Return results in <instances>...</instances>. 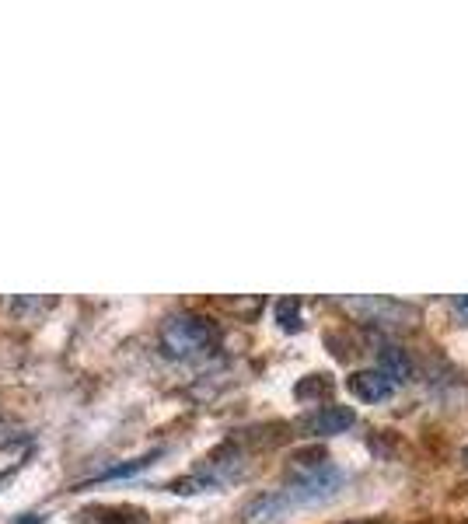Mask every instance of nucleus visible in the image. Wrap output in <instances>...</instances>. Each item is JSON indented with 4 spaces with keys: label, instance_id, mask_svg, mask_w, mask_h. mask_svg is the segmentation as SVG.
<instances>
[{
    "label": "nucleus",
    "instance_id": "1a4fd4ad",
    "mask_svg": "<svg viewBox=\"0 0 468 524\" xmlns=\"http://www.w3.org/2000/svg\"><path fill=\"white\" fill-rule=\"evenodd\" d=\"M276 322H280L283 332H297L301 329V301L297 297H283V301H276Z\"/></svg>",
    "mask_w": 468,
    "mask_h": 524
},
{
    "label": "nucleus",
    "instance_id": "f03ea898",
    "mask_svg": "<svg viewBox=\"0 0 468 524\" xmlns=\"http://www.w3.org/2000/svg\"><path fill=\"white\" fill-rule=\"evenodd\" d=\"M343 304L350 315H357L360 322L374 325V329H416L420 322V308L395 297H343Z\"/></svg>",
    "mask_w": 468,
    "mask_h": 524
},
{
    "label": "nucleus",
    "instance_id": "dca6fc26",
    "mask_svg": "<svg viewBox=\"0 0 468 524\" xmlns=\"http://www.w3.org/2000/svg\"><path fill=\"white\" fill-rule=\"evenodd\" d=\"M465 462H468V451H465Z\"/></svg>",
    "mask_w": 468,
    "mask_h": 524
},
{
    "label": "nucleus",
    "instance_id": "20e7f679",
    "mask_svg": "<svg viewBox=\"0 0 468 524\" xmlns=\"http://www.w3.org/2000/svg\"><path fill=\"white\" fill-rule=\"evenodd\" d=\"M353 427H357V413L350 406H322L297 423L304 437H339Z\"/></svg>",
    "mask_w": 468,
    "mask_h": 524
},
{
    "label": "nucleus",
    "instance_id": "423d86ee",
    "mask_svg": "<svg viewBox=\"0 0 468 524\" xmlns=\"http://www.w3.org/2000/svg\"><path fill=\"white\" fill-rule=\"evenodd\" d=\"M350 392L357 395L360 402H385V399H392V392H395V385L392 381L385 378V374L374 367V371H357V374H350Z\"/></svg>",
    "mask_w": 468,
    "mask_h": 524
},
{
    "label": "nucleus",
    "instance_id": "0eeeda50",
    "mask_svg": "<svg viewBox=\"0 0 468 524\" xmlns=\"http://www.w3.org/2000/svg\"><path fill=\"white\" fill-rule=\"evenodd\" d=\"M378 371L399 388L413 378V360H409L406 350H399V346H385V350L378 353Z\"/></svg>",
    "mask_w": 468,
    "mask_h": 524
},
{
    "label": "nucleus",
    "instance_id": "39448f33",
    "mask_svg": "<svg viewBox=\"0 0 468 524\" xmlns=\"http://www.w3.org/2000/svg\"><path fill=\"white\" fill-rule=\"evenodd\" d=\"M74 524H147V514L123 504H91L74 514Z\"/></svg>",
    "mask_w": 468,
    "mask_h": 524
},
{
    "label": "nucleus",
    "instance_id": "9b49d317",
    "mask_svg": "<svg viewBox=\"0 0 468 524\" xmlns=\"http://www.w3.org/2000/svg\"><path fill=\"white\" fill-rule=\"evenodd\" d=\"M308 392H315V395H329L332 392V381H329V374H308V378L297 385V399H304Z\"/></svg>",
    "mask_w": 468,
    "mask_h": 524
},
{
    "label": "nucleus",
    "instance_id": "ddd939ff",
    "mask_svg": "<svg viewBox=\"0 0 468 524\" xmlns=\"http://www.w3.org/2000/svg\"><path fill=\"white\" fill-rule=\"evenodd\" d=\"M455 311H458V318L468 325V297H455Z\"/></svg>",
    "mask_w": 468,
    "mask_h": 524
},
{
    "label": "nucleus",
    "instance_id": "f257e3e1",
    "mask_svg": "<svg viewBox=\"0 0 468 524\" xmlns=\"http://www.w3.org/2000/svg\"><path fill=\"white\" fill-rule=\"evenodd\" d=\"M158 346L168 360H196L221 346V325L196 311L168 315L158 329Z\"/></svg>",
    "mask_w": 468,
    "mask_h": 524
},
{
    "label": "nucleus",
    "instance_id": "9d476101",
    "mask_svg": "<svg viewBox=\"0 0 468 524\" xmlns=\"http://www.w3.org/2000/svg\"><path fill=\"white\" fill-rule=\"evenodd\" d=\"M168 490L179 493V497H193V493H207V490H217V486L210 483L207 476H200V472H193V476L172 479V483H168Z\"/></svg>",
    "mask_w": 468,
    "mask_h": 524
},
{
    "label": "nucleus",
    "instance_id": "4468645a",
    "mask_svg": "<svg viewBox=\"0 0 468 524\" xmlns=\"http://www.w3.org/2000/svg\"><path fill=\"white\" fill-rule=\"evenodd\" d=\"M14 524H42L39 514H21V521H14Z\"/></svg>",
    "mask_w": 468,
    "mask_h": 524
},
{
    "label": "nucleus",
    "instance_id": "2eb2a0df",
    "mask_svg": "<svg viewBox=\"0 0 468 524\" xmlns=\"http://www.w3.org/2000/svg\"><path fill=\"white\" fill-rule=\"evenodd\" d=\"M350 524H381V521H350Z\"/></svg>",
    "mask_w": 468,
    "mask_h": 524
},
{
    "label": "nucleus",
    "instance_id": "7ed1b4c3",
    "mask_svg": "<svg viewBox=\"0 0 468 524\" xmlns=\"http://www.w3.org/2000/svg\"><path fill=\"white\" fill-rule=\"evenodd\" d=\"M346 476L336 469V465H322L318 472H308V476L290 479L287 486H280V504L283 511H294V507H311V504H325L329 497H336L343 490Z\"/></svg>",
    "mask_w": 468,
    "mask_h": 524
},
{
    "label": "nucleus",
    "instance_id": "6e6552de",
    "mask_svg": "<svg viewBox=\"0 0 468 524\" xmlns=\"http://www.w3.org/2000/svg\"><path fill=\"white\" fill-rule=\"evenodd\" d=\"M154 458H161V451H151V455H144V458H133V462H126V465H116V469H109V472H102V476H95L91 483H112V479H130V476H137V472H144L147 465H154Z\"/></svg>",
    "mask_w": 468,
    "mask_h": 524
},
{
    "label": "nucleus",
    "instance_id": "f8f14e48",
    "mask_svg": "<svg viewBox=\"0 0 468 524\" xmlns=\"http://www.w3.org/2000/svg\"><path fill=\"white\" fill-rule=\"evenodd\" d=\"M4 308H18V311H46V308H53V301L49 297H14V301H4Z\"/></svg>",
    "mask_w": 468,
    "mask_h": 524
}]
</instances>
